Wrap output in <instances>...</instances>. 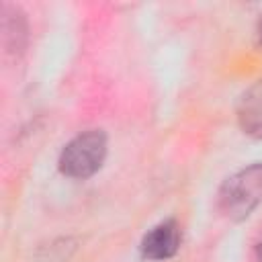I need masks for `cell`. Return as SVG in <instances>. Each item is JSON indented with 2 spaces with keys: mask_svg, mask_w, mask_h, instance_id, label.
Here are the masks:
<instances>
[{
  "mask_svg": "<svg viewBox=\"0 0 262 262\" xmlns=\"http://www.w3.org/2000/svg\"><path fill=\"white\" fill-rule=\"evenodd\" d=\"M262 203V164H252L235 174H231L219 188L217 207L231 219H246Z\"/></svg>",
  "mask_w": 262,
  "mask_h": 262,
  "instance_id": "cell-1",
  "label": "cell"
},
{
  "mask_svg": "<svg viewBox=\"0 0 262 262\" xmlns=\"http://www.w3.org/2000/svg\"><path fill=\"white\" fill-rule=\"evenodd\" d=\"M106 158V135L100 129H92L76 135L59 154L61 174L84 180L94 176Z\"/></svg>",
  "mask_w": 262,
  "mask_h": 262,
  "instance_id": "cell-2",
  "label": "cell"
},
{
  "mask_svg": "<svg viewBox=\"0 0 262 262\" xmlns=\"http://www.w3.org/2000/svg\"><path fill=\"white\" fill-rule=\"evenodd\" d=\"M180 239H182L180 225L174 219H166V221L158 223L156 227H151L143 235L139 250H141V256L145 260L162 262V260L172 258L178 252Z\"/></svg>",
  "mask_w": 262,
  "mask_h": 262,
  "instance_id": "cell-3",
  "label": "cell"
},
{
  "mask_svg": "<svg viewBox=\"0 0 262 262\" xmlns=\"http://www.w3.org/2000/svg\"><path fill=\"white\" fill-rule=\"evenodd\" d=\"M237 123L250 137L262 139V80L250 86L237 102Z\"/></svg>",
  "mask_w": 262,
  "mask_h": 262,
  "instance_id": "cell-4",
  "label": "cell"
},
{
  "mask_svg": "<svg viewBox=\"0 0 262 262\" xmlns=\"http://www.w3.org/2000/svg\"><path fill=\"white\" fill-rule=\"evenodd\" d=\"M256 262H262V239H260V244L256 246Z\"/></svg>",
  "mask_w": 262,
  "mask_h": 262,
  "instance_id": "cell-5",
  "label": "cell"
},
{
  "mask_svg": "<svg viewBox=\"0 0 262 262\" xmlns=\"http://www.w3.org/2000/svg\"><path fill=\"white\" fill-rule=\"evenodd\" d=\"M258 37H260V43H262V23H260V29H258Z\"/></svg>",
  "mask_w": 262,
  "mask_h": 262,
  "instance_id": "cell-6",
  "label": "cell"
}]
</instances>
